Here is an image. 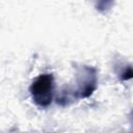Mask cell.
<instances>
[{"mask_svg": "<svg viewBox=\"0 0 133 133\" xmlns=\"http://www.w3.org/2000/svg\"><path fill=\"white\" fill-rule=\"evenodd\" d=\"M131 77H132V69L131 66H128L127 70H125V72L122 73L121 78L122 80H128V79H131Z\"/></svg>", "mask_w": 133, "mask_h": 133, "instance_id": "3957f363", "label": "cell"}, {"mask_svg": "<svg viewBox=\"0 0 133 133\" xmlns=\"http://www.w3.org/2000/svg\"><path fill=\"white\" fill-rule=\"evenodd\" d=\"M77 87L74 91L76 98H87L97 88L98 76L95 68L82 65L77 70L76 74Z\"/></svg>", "mask_w": 133, "mask_h": 133, "instance_id": "7a4b0ae2", "label": "cell"}, {"mask_svg": "<svg viewBox=\"0 0 133 133\" xmlns=\"http://www.w3.org/2000/svg\"><path fill=\"white\" fill-rule=\"evenodd\" d=\"M29 91L33 102L42 108L50 106L54 96V78L52 74H42L31 83Z\"/></svg>", "mask_w": 133, "mask_h": 133, "instance_id": "6da1fadb", "label": "cell"}]
</instances>
